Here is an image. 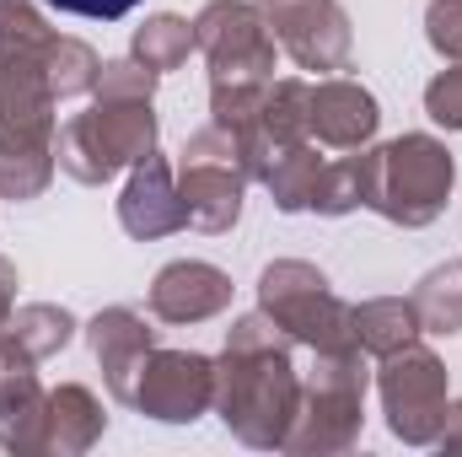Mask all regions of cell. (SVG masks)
Instances as JSON below:
<instances>
[{
	"instance_id": "52a82bcc",
	"label": "cell",
	"mask_w": 462,
	"mask_h": 457,
	"mask_svg": "<svg viewBox=\"0 0 462 457\" xmlns=\"http://www.w3.org/2000/svg\"><path fill=\"white\" fill-rule=\"evenodd\" d=\"M258 312L285 334V340L318 350H360L349 329V302L334 296L328 275L307 258H274L258 275Z\"/></svg>"
},
{
	"instance_id": "4316f807",
	"label": "cell",
	"mask_w": 462,
	"mask_h": 457,
	"mask_svg": "<svg viewBox=\"0 0 462 457\" xmlns=\"http://www.w3.org/2000/svg\"><path fill=\"white\" fill-rule=\"evenodd\" d=\"M425 38L441 60H462V0H430L425 5Z\"/></svg>"
},
{
	"instance_id": "44dd1931",
	"label": "cell",
	"mask_w": 462,
	"mask_h": 457,
	"mask_svg": "<svg viewBox=\"0 0 462 457\" xmlns=\"http://www.w3.org/2000/svg\"><path fill=\"white\" fill-rule=\"evenodd\" d=\"M129 54H134L145 70L167 76V70L189 65V54H194V22L178 16V11H156V16H145V22L134 27Z\"/></svg>"
},
{
	"instance_id": "3957f363",
	"label": "cell",
	"mask_w": 462,
	"mask_h": 457,
	"mask_svg": "<svg viewBox=\"0 0 462 457\" xmlns=\"http://www.w3.org/2000/svg\"><path fill=\"white\" fill-rule=\"evenodd\" d=\"M194 49L210 65V124L242 135L258 118L263 87L280 65V43L263 11L253 0H210L194 16Z\"/></svg>"
},
{
	"instance_id": "5bb4252c",
	"label": "cell",
	"mask_w": 462,
	"mask_h": 457,
	"mask_svg": "<svg viewBox=\"0 0 462 457\" xmlns=\"http://www.w3.org/2000/svg\"><path fill=\"white\" fill-rule=\"evenodd\" d=\"M118 227L129 231L134 242H162L172 231H183V200H178V173L167 156H145L129 167V183L118 194Z\"/></svg>"
},
{
	"instance_id": "f1b7e54d",
	"label": "cell",
	"mask_w": 462,
	"mask_h": 457,
	"mask_svg": "<svg viewBox=\"0 0 462 457\" xmlns=\"http://www.w3.org/2000/svg\"><path fill=\"white\" fill-rule=\"evenodd\" d=\"M16 285H22V280H16V264H11V258H0V323L16 312Z\"/></svg>"
},
{
	"instance_id": "277c9868",
	"label": "cell",
	"mask_w": 462,
	"mask_h": 457,
	"mask_svg": "<svg viewBox=\"0 0 462 457\" xmlns=\"http://www.w3.org/2000/svg\"><path fill=\"white\" fill-rule=\"evenodd\" d=\"M54 43L32 0H0V145H54Z\"/></svg>"
},
{
	"instance_id": "d4e9b609",
	"label": "cell",
	"mask_w": 462,
	"mask_h": 457,
	"mask_svg": "<svg viewBox=\"0 0 462 457\" xmlns=\"http://www.w3.org/2000/svg\"><path fill=\"white\" fill-rule=\"evenodd\" d=\"M349 210H360V151L355 156H339V162H323L318 189H312V216L339 221Z\"/></svg>"
},
{
	"instance_id": "4fadbf2b",
	"label": "cell",
	"mask_w": 462,
	"mask_h": 457,
	"mask_svg": "<svg viewBox=\"0 0 462 457\" xmlns=\"http://www.w3.org/2000/svg\"><path fill=\"white\" fill-rule=\"evenodd\" d=\"M87 344H92V360L103 366V382L118 404H134V387H140V371L156 350V329L145 323V312L134 307H103L92 323H87Z\"/></svg>"
},
{
	"instance_id": "ac0fdd59",
	"label": "cell",
	"mask_w": 462,
	"mask_h": 457,
	"mask_svg": "<svg viewBox=\"0 0 462 457\" xmlns=\"http://www.w3.org/2000/svg\"><path fill=\"white\" fill-rule=\"evenodd\" d=\"M349 329H355V344L371 360H382V355H393V350H403V344H414L425 334L409 296H371V302L349 307Z\"/></svg>"
},
{
	"instance_id": "2e32d148",
	"label": "cell",
	"mask_w": 462,
	"mask_h": 457,
	"mask_svg": "<svg viewBox=\"0 0 462 457\" xmlns=\"http://www.w3.org/2000/svg\"><path fill=\"white\" fill-rule=\"evenodd\" d=\"M16 344L0 334V447L16 457L38 452V425H43V382Z\"/></svg>"
},
{
	"instance_id": "83f0119b",
	"label": "cell",
	"mask_w": 462,
	"mask_h": 457,
	"mask_svg": "<svg viewBox=\"0 0 462 457\" xmlns=\"http://www.w3.org/2000/svg\"><path fill=\"white\" fill-rule=\"evenodd\" d=\"M43 5L65 11V16H87V22H118V16H129L140 0H43Z\"/></svg>"
},
{
	"instance_id": "9c48e42d",
	"label": "cell",
	"mask_w": 462,
	"mask_h": 457,
	"mask_svg": "<svg viewBox=\"0 0 462 457\" xmlns=\"http://www.w3.org/2000/svg\"><path fill=\"white\" fill-rule=\"evenodd\" d=\"M376 393H382L387 431L403 447H436V436L447 425V404H452V382H447V366L436 350L414 340L393 355H382Z\"/></svg>"
},
{
	"instance_id": "484cf974",
	"label": "cell",
	"mask_w": 462,
	"mask_h": 457,
	"mask_svg": "<svg viewBox=\"0 0 462 457\" xmlns=\"http://www.w3.org/2000/svg\"><path fill=\"white\" fill-rule=\"evenodd\" d=\"M425 114L436 118L441 129L462 135V60L430 76V87H425Z\"/></svg>"
},
{
	"instance_id": "603a6c76",
	"label": "cell",
	"mask_w": 462,
	"mask_h": 457,
	"mask_svg": "<svg viewBox=\"0 0 462 457\" xmlns=\"http://www.w3.org/2000/svg\"><path fill=\"white\" fill-rule=\"evenodd\" d=\"M54 173H60L54 145H0V200L27 205L54 183Z\"/></svg>"
},
{
	"instance_id": "d6986e66",
	"label": "cell",
	"mask_w": 462,
	"mask_h": 457,
	"mask_svg": "<svg viewBox=\"0 0 462 457\" xmlns=\"http://www.w3.org/2000/svg\"><path fill=\"white\" fill-rule=\"evenodd\" d=\"M318 173H323L318 140H301V145H285V151H274V162L263 167V178H258V183L269 189L274 210H285V216H301V210H312Z\"/></svg>"
},
{
	"instance_id": "9a60e30c",
	"label": "cell",
	"mask_w": 462,
	"mask_h": 457,
	"mask_svg": "<svg viewBox=\"0 0 462 457\" xmlns=\"http://www.w3.org/2000/svg\"><path fill=\"white\" fill-rule=\"evenodd\" d=\"M376 124L382 108L376 98L349 81V76H323L312 81V140L328 145V151H365L376 140Z\"/></svg>"
},
{
	"instance_id": "7a4b0ae2",
	"label": "cell",
	"mask_w": 462,
	"mask_h": 457,
	"mask_svg": "<svg viewBox=\"0 0 462 457\" xmlns=\"http://www.w3.org/2000/svg\"><path fill=\"white\" fill-rule=\"evenodd\" d=\"M151 151H156V70H145L134 54L103 60L87 114L65 118L54 129L60 173L87 189H103L124 167L145 162Z\"/></svg>"
},
{
	"instance_id": "7402d4cb",
	"label": "cell",
	"mask_w": 462,
	"mask_h": 457,
	"mask_svg": "<svg viewBox=\"0 0 462 457\" xmlns=\"http://www.w3.org/2000/svg\"><path fill=\"white\" fill-rule=\"evenodd\" d=\"M414 312L425 334H462V258L436 264L420 285H414Z\"/></svg>"
},
{
	"instance_id": "6da1fadb",
	"label": "cell",
	"mask_w": 462,
	"mask_h": 457,
	"mask_svg": "<svg viewBox=\"0 0 462 457\" xmlns=\"http://www.w3.org/2000/svg\"><path fill=\"white\" fill-rule=\"evenodd\" d=\"M301 409L296 340H285L263 312L231 318L216 355V415L253 452H280Z\"/></svg>"
},
{
	"instance_id": "8992f818",
	"label": "cell",
	"mask_w": 462,
	"mask_h": 457,
	"mask_svg": "<svg viewBox=\"0 0 462 457\" xmlns=\"http://www.w3.org/2000/svg\"><path fill=\"white\" fill-rule=\"evenodd\" d=\"M371 366L365 350H318L312 371L301 377V409L280 452L291 457H339L360 442Z\"/></svg>"
},
{
	"instance_id": "ba28073f",
	"label": "cell",
	"mask_w": 462,
	"mask_h": 457,
	"mask_svg": "<svg viewBox=\"0 0 462 457\" xmlns=\"http://www.w3.org/2000/svg\"><path fill=\"white\" fill-rule=\"evenodd\" d=\"M247 162H242V140L205 124L199 135L183 140L178 151V200H183V221L205 237H226L242 221V194H247Z\"/></svg>"
},
{
	"instance_id": "f546056e",
	"label": "cell",
	"mask_w": 462,
	"mask_h": 457,
	"mask_svg": "<svg viewBox=\"0 0 462 457\" xmlns=\"http://www.w3.org/2000/svg\"><path fill=\"white\" fill-rule=\"evenodd\" d=\"M436 447H447V452H462V398H457V404H447V425H441Z\"/></svg>"
},
{
	"instance_id": "8fae6325",
	"label": "cell",
	"mask_w": 462,
	"mask_h": 457,
	"mask_svg": "<svg viewBox=\"0 0 462 457\" xmlns=\"http://www.w3.org/2000/svg\"><path fill=\"white\" fill-rule=\"evenodd\" d=\"M274 33V43L301 65V70H345L349 49H355V33H349V16L339 0H253Z\"/></svg>"
},
{
	"instance_id": "cb8c5ba5",
	"label": "cell",
	"mask_w": 462,
	"mask_h": 457,
	"mask_svg": "<svg viewBox=\"0 0 462 457\" xmlns=\"http://www.w3.org/2000/svg\"><path fill=\"white\" fill-rule=\"evenodd\" d=\"M97 76H103V54H97L92 43H81V38H65V33H60V43H54V65H49L54 98H60V103L87 98V92L97 87Z\"/></svg>"
},
{
	"instance_id": "7c38bea8",
	"label": "cell",
	"mask_w": 462,
	"mask_h": 457,
	"mask_svg": "<svg viewBox=\"0 0 462 457\" xmlns=\"http://www.w3.org/2000/svg\"><path fill=\"white\" fill-rule=\"evenodd\" d=\"M231 275L205 264V258H172L167 269H156L151 280V318L156 323H210L231 307Z\"/></svg>"
},
{
	"instance_id": "ffe728a7",
	"label": "cell",
	"mask_w": 462,
	"mask_h": 457,
	"mask_svg": "<svg viewBox=\"0 0 462 457\" xmlns=\"http://www.w3.org/2000/svg\"><path fill=\"white\" fill-rule=\"evenodd\" d=\"M76 318L65 312V307H54V302H27V307H16L5 323H0V334L16 344L27 360H49V355H60L65 344L76 340Z\"/></svg>"
},
{
	"instance_id": "5b68a950",
	"label": "cell",
	"mask_w": 462,
	"mask_h": 457,
	"mask_svg": "<svg viewBox=\"0 0 462 457\" xmlns=\"http://www.w3.org/2000/svg\"><path fill=\"white\" fill-rule=\"evenodd\" d=\"M452 189H457V156L436 135L414 129L360 151V205L403 231L441 221Z\"/></svg>"
},
{
	"instance_id": "e0dca14e",
	"label": "cell",
	"mask_w": 462,
	"mask_h": 457,
	"mask_svg": "<svg viewBox=\"0 0 462 457\" xmlns=\"http://www.w3.org/2000/svg\"><path fill=\"white\" fill-rule=\"evenodd\" d=\"M108 431V415L97 404L92 387L81 382H60L49 398H43V425H38V452L49 457H81L92 452Z\"/></svg>"
},
{
	"instance_id": "30bf717a",
	"label": "cell",
	"mask_w": 462,
	"mask_h": 457,
	"mask_svg": "<svg viewBox=\"0 0 462 457\" xmlns=\"http://www.w3.org/2000/svg\"><path fill=\"white\" fill-rule=\"evenodd\" d=\"M129 409H140L156 425H194L199 415L216 409V360L199 350H162L156 344Z\"/></svg>"
}]
</instances>
